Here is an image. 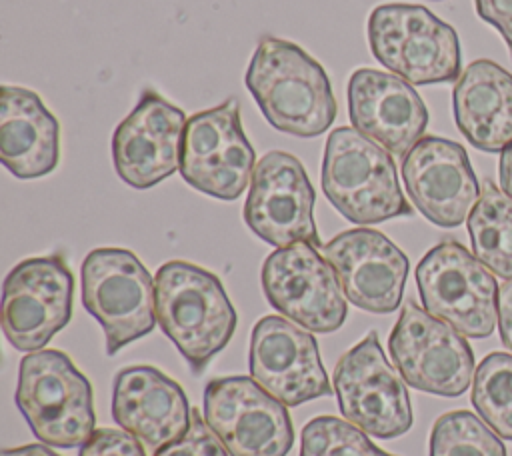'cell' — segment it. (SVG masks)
<instances>
[{
	"instance_id": "obj_7",
	"label": "cell",
	"mask_w": 512,
	"mask_h": 456,
	"mask_svg": "<svg viewBox=\"0 0 512 456\" xmlns=\"http://www.w3.org/2000/svg\"><path fill=\"white\" fill-rule=\"evenodd\" d=\"M422 306L468 338H486L498 322L500 286L492 272L456 240L432 246L416 266Z\"/></svg>"
},
{
	"instance_id": "obj_1",
	"label": "cell",
	"mask_w": 512,
	"mask_h": 456,
	"mask_svg": "<svg viewBox=\"0 0 512 456\" xmlns=\"http://www.w3.org/2000/svg\"><path fill=\"white\" fill-rule=\"evenodd\" d=\"M244 82L268 124L280 132L314 138L336 120L338 104L324 68L290 40L264 36Z\"/></svg>"
},
{
	"instance_id": "obj_6",
	"label": "cell",
	"mask_w": 512,
	"mask_h": 456,
	"mask_svg": "<svg viewBox=\"0 0 512 456\" xmlns=\"http://www.w3.org/2000/svg\"><path fill=\"white\" fill-rule=\"evenodd\" d=\"M80 276L82 304L102 326L108 356L154 330V278L134 252L94 248L86 254Z\"/></svg>"
},
{
	"instance_id": "obj_32",
	"label": "cell",
	"mask_w": 512,
	"mask_h": 456,
	"mask_svg": "<svg viewBox=\"0 0 512 456\" xmlns=\"http://www.w3.org/2000/svg\"><path fill=\"white\" fill-rule=\"evenodd\" d=\"M2 456H58L44 444H26L18 448H4Z\"/></svg>"
},
{
	"instance_id": "obj_22",
	"label": "cell",
	"mask_w": 512,
	"mask_h": 456,
	"mask_svg": "<svg viewBox=\"0 0 512 456\" xmlns=\"http://www.w3.org/2000/svg\"><path fill=\"white\" fill-rule=\"evenodd\" d=\"M454 122L482 152L512 146V74L488 58L470 62L454 84Z\"/></svg>"
},
{
	"instance_id": "obj_31",
	"label": "cell",
	"mask_w": 512,
	"mask_h": 456,
	"mask_svg": "<svg viewBox=\"0 0 512 456\" xmlns=\"http://www.w3.org/2000/svg\"><path fill=\"white\" fill-rule=\"evenodd\" d=\"M498 174H500V186H502V190L512 198V146H508V148L500 154Z\"/></svg>"
},
{
	"instance_id": "obj_15",
	"label": "cell",
	"mask_w": 512,
	"mask_h": 456,
	"mask_svg": "<svg viewBox=\"0 0 512 456\" xmlns=\"http://www.w3.org/2000/svg\"><path fill=\"white\" fill-rule=\"evenodd\" d=\"M186 114L154 90L140 94L134 110L112 134L116 174L132 188L146 190L180 170Z\"/></svg>"
},
{
	"instance_id": "obj_5",
	"label": "cell",
	"mask_w": 512,
	"mask_h": 456,
	"mask_svg": "<svg viewBox=\"0 0 512 456\" xmlns=\"http://www.w3.org/2000/svg\"><path fill=\"white\" fill-rule=\"evenodd\" d=\"M374 58L408 84L456 82L462 54L456 30L420 4H380L368 16Z\"/></svg>"
},
{
	"instance_id": "obj_26",
	"label": "cell",
	"mask_w": 512,
	"mask_h": 456,
	"mask_svg": "<svg viewBox=\"0 0 512 456\" xmlns=\"http://www.w3.org/2000/svg\"><path fill=\"white\" fill-rule=\"evenodd\" d=\"M300 456H394L378 448L368 434L336 416H316L302 428Z\"/></svg>"
},
{
	"instance_id": "obj_12",
	"label": "cell",
	"mask_w": 512,
	"mask_h": 456,
	"mask_svg": "<svg viewBox=\"0 0 512 456\" xmlns=\"http://www.w3.org/2000/svg\"><path fill=\"white\" fill-rule=\"evenodd\" d=\"M74 276L62 254L18 262L2 286V330L22 352L42 350L72 316Z\"/></svg>"
},
{
	"instance_id": "obj_23",
	"label": "cell",
	"mask_w": 512,
	"mask_h": 456,
	"mask_svg": "<svg viewBox=\"0 0 512 456\" xmlns=\"http://www.w3.org/2000/svg\"><path fill=\"white\" fill-rule=\"evenodd\" d=\"M466 224L472 254L496 276L512 280V198L484 178Z\"/></svg>"
},
{
	"instance_id": "obj_16",
	"label": "cell",
	"mask_w": 512,
	"mask_h": 456,
	"mask_svg": "<svg viewBox=\"0 0 512 456\" xmlns=\"http://www.w3.org/2000/svg\"><path fill=\"white\" fill-rule=\"evenodd\" d=\"M250 376L284 406L330 396L316 338L286 318L264 316L250 334Z\"/></svg>"
},
{
	"instance_id": "obj_29",
	"label": "cell",
	"mask_w": 512,
	"mask_h": 456,
	"mask_svg": "<svg viewBox=\"0 0 512 456\" xmlns=\"http://www.w3.org/2000/svg\"><path fill=\"white\" fill-rule=\"evenodd\" d=\"M474 6L476 14L498 30L512 60V0H474Z\"/></svg>"
},
{
	"instance_id": "obj_20",
	"label": "cell",
	"mask_w": 512,
	"mask_h": 456,
	"mask_svg": "<svg viewBox=\"0 0 512 456\" xmlns=\"http://www.w3.org/2000/svg\"><path fill=\"white\" fill-rule=\"evenodd\" d=\"M112 418L148 448L180 438L192 408L180 384L154 366L122 368L112 384Z\"/></svg>"
},
{
	"instance_id": "obj_13",
	"label": "cell",
	"mask_w": 512,
	"mask_h": 456,
	"mask_svg": "<svg viewBox=\"0 0 512 456\" xmlns=\"http://www.w3.org/2000/svg\"><path fill=\"white\" fill-rule=\"evenodd\" d=\"M256 154L234 98L188 118L182 144V178L202 194L236 200L252 180Z\"/></svg>"
},
{
	"instance_id": "obj_33",
	"label": "cell",
	"mask_w": 512,
	"mask_h": 456,
	"mask_svg": "<svg viewBox=\"0 0 512 456\" xmlns=\"http://www.w3.org/2000/svg\"><path fill=\"white\" fill-rule=\"evenodd\" d=\"M436 2H438V0H436Z\"/></svg>"
},
{
	"instance_id": "obj_11",
	"label": "cell",
	"mask_w": 512,
	"mask_h": 456,
	"mask_svg": "<svg viewBox=\"0 0 512 456\" xmlns=\"http://www.w3.org/2000/svg\"><path fill=\"white\" fill-rule=\"evenodd\" d=\"M310 242L276 248L262 264L268 304L298 326L328 334L346 320V296L332 264Z\"/></svg>"
},
{
	"instance_id": "obj_4",
	"label": "cell",
	"mask_w": 512,
	"mask_h": 456,
	"mask_svg": "<svg viewBox=\"0 0 512 456\" xmlns=\"http://www.w3.org/2000/svg\"><path fill=\"white\" fill-rule=\"evenodd\" d=\"M14 400L46 446L76 448L96 430L92 386L60 350H36L22 358Z\"/></svg>"
},
{
	"instance_id": "obj_21",
	"label": "cell",
	"mask_w": 512,
	"mask_h": 456,
	"mask_svg": "<svg viewBox=\"0 0 512 456\" xmlns=\"http://www.w3.org/2000/svg\"><path fill=\"white\" fill-rule=\"evenodd\" d=\"M60 158V124L34 90L0 88V160L22 180L50 174Z\"/></svg>"
},
{
	"instance_id": "obj_30",
	"label": "cell",
	"mask_w": 512,
	"mask_h": 456,
	"mask_svg": "<svg viewBox=\"0 0 512 456\" xmlns=\"http://www.w3.org/2000/svg\"><path fill=\"white\" fill-rule=\"evenodd\" d=\"M498 330L504 346L512 350V280H504L498 292Z\"/></svg>"
},
{
	"instance_id": "obj_18",
	"label": "cell",
	"mask_w": 512,
	"mask_h": 456,
	"mask_svg": "<svg viewBox=\"0 0 512 456\" xmlns=\"http://www.w3.org/2000/svg\"><path fill=\"white\" fill-rule=\"evenodd\" d=\"M320 250L332 264L346 300L356 308L390 314L400 306L408 258L388 236L372 228H350Z\"/></svg>"
},
{
	"instance_id": "obj_25",
	"label": "cell",
	"mask_w": 512,
	"mask_h": 456,
	"mask_svg": "<svg viewBox=\"0 0 512 456\" xmlns=\"http://www.w3.org/2000/svg\"><path fill=\"white\" fill-rule=\"evenodd\" d=\"M430 456H506V448L476 414L454 410L434 422Z\"/></svg>"
},
{
	"instance_id": "obj_8",
	"label": "cell",
	"mask_w": 512,
	"mask_h": 456,
	"mask_svg": "<svg viewBox=\"0 0 512 456\" xmlns=\"http://www.w3.org/2000/svg\"><path fill=\"white\" fill-rule=\"evenodd\" d=\"M388 350L404 382L426 394L456 398L474 378V352L464 334L414 300L402 306Z\"/></svg>"
},
{
	"instance_id": "obj_9",
	"label": "cell",
	"mask_w": 512,
	"mask_h": 456,
	"mask_svg": "<svg viewBox=\"0 0 512 456\" xmlns=\"http://www.w3.org/2000/svg\"><path fill=\"white\" fill-rule=\"evenodd\" d=\"M332 380L342 416L368 436L390 440L412 428L404 378L384 356L374 330L342 354Z\"/></svg>"
},
{
	"instance_id": "obj_10",
	"label": "cell",
	"mask_w": 512,
	"mask_h": 456,
	"mask_svg": "<svg viewBox=\"0 0 512 456\" xmlns=\"http://www.w3.org/2000/svg\"><path fill=\"white\" fill-rule=\"evenodd\" d=\"M202 408L206 424L230 456H286L294 444L286 406L254 378H212Z\"/></svg>"
},
{
	"instance_id": "obj_14",
	"label": "cell",
	"mask_w": 512,
	"mask_h": 456,
	"mask_svg": "<svg viewBox=\"0 0 512 456\" xmlns=\"http://www.w3.org/2000/svg\"><path fill=\"white\" fill-rule=\"evenodd\" d=\"M314 200L316 192L302 162L284 150H272L254 166L244 220L258 238L274 248L296 242L322 248L312 216Z\"/></svg>"
},
{
	"instance_id": "obj_2",
	"label": "cell",
	"mask_w": 512,
	"mask_h": 456,
	"mask_svg": "<svg viewBox=\"0 0 512 456\" xmlns=\"http://www.w3.org/2000/svg\"><path fill=\"white\" fill-rule=\"evenodd\" d=\"M156 320L198 374L230 342L238 316L216 274L170 260L154 276Z\"/></svg>"
},
{
	"instance_id": "obj_19",
	"label": "cell",
	"mask_w": 512,
	"mask_h": 456,
	"mask_svg": "<svg viewBox=\"0 0 512 456\" xmlns=\"http://www.w3.org/2000/svg\"><path fill=\"white\" fill-rule=\"evenodd\" d=\"M352 128L404 158L428 126V108L420 94L396 74L374 68L352 72L346 88Z\"/></svg>"
},
{
	"instance_id": "obj_24",
	"label": "cell",
	"mask_w": 512,
	"mask_h": 456,
	"mask_svg": "<svg viewBox=\"0 0 512 456\" xmlns=\"http://www.w3.org/2000/svg\"><path fill=\"white\" fill-rule=\"evenodd\" d=\"M470 402L504 440H512V354L490 352L472 378Z\"/></svg>"
},
{
	"instance_id": "obj_17",
	"label": "cell",
	"mask_w": 512,
	"mask_h": 456,
	"mask_svg": "<svg viewBox=\"0 0 512 456\" xmlns=\"http://www.w3.org/2000/svg\"><path fill=\"white\" fill-rule=\"evenodd\" d=\"M404 188L418 212L440 228H456L480 198V184L462 144L424 136L402 160Z\"/></svg>"
},
{
	"instance_id": "obj_3",
	"label": "cell",
	"mask_w": 512,
	"mask_h": 456,
	"mask_svg": "<svg viewBox=\"0 0 512 456\" xmlns=\"http://www.w3.org/2000/svg\"><path fill=\"white\" fill-rule=\"evenodd\" d=\"M322 192L346 220L360 226L412 214L392 154L352 126L334 128L326 140Z\"/></svg>"
},
{
	"instance_id": "obj_28",
	"label": "cell",
	"mask_w": 512,
	"mask_h": 456,
	"mask_svg": "<svg viewBox=\"0 0 512 456\" xmlns=\"http://www.w3.org/2000/svg\"><path fill=\"white\" fill-rule=\"evenodd\" d=\"M80 456H146L142 442L126 430L96 428L80 446Z\"/></svg>"
},
{
	"instance_id": "obj_27",
	"label": "cell",
	"mask_w": 512,
	"mask_h": 456,
	"mask_svg": "<svg viewBox=\"0 0 512 456\" xmlns=\"http://www.w3.org/2000/svg\"><path fill=\"white\" fill-rule=\"evenodd\" d=\"M154 456H228V450L210 430L200 412L192 408L188 430L180 438L156 448Z\"/></svg>"
}]
</instances>
